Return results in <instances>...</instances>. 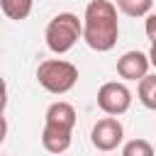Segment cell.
Wrapping results in <instances>:
<instances>
[{
  "mask_svg": "<svg viewBox=\"0 0 156 156\" xmlns=\"http://www.w3.org/2000/svg\"><path fill=\"white\" fill-rule=\"evenodd\" d=\"M119 22L117 5L110 0H90L83 15V39L93 51H110L117 44Z\"/></svg>",
  "mask_w": 156,
  "mask_h": 156,
  "instance_id": "cell-1",
  "label": "cell"
},
{
  "mask_svg": "<svg viewBox=\"0 0 156 156\" xmlns=\"http://www.w3.org/2000/svg\"><path fill=\"white\" fill-rule=\"evenodd\" d=\"M46 46L54 54H66L76 46V41L83 37V22L73 12H58L49 24H46Z\"/></svg>",
  "mask_w": 156,
  "mask_h": 156,
  "instance_id": "cell-2",
  "label": "cell"
},
{
  "mask_svg": "<svg viewBox=\"0 0 156 156\" xmlns=\"http://www.w3.org/2000/svg\"><path fill=\"white\" fill-rule=\"evenodd\" d=\"M37 80L44 90L54 95H63L78 83V68L63 58H46L37 68Z\"/></svg>",
  "mask_w": 156,
  "mask_h": 156,
  "instance_id": "cell-3",
  "label": "cell"
},
{
  "mask_svg": "<svg viewBox=\"0 0 156 156\" xmlns=\"http://www.w3.org/2000/svg\"><path fill=\"white\" fill-rule=\"evenodd\" d=\"M132 105V93L124 83H117V80H110V83H102L100 90H98V107L105 112V115H124Z\"/></svg>",
  "mask_w": 156,
  "mask_h": 156,
  "instance_id": "cell-4",
  "label": "cell"
},
{
  "mask_svg": "<svg viewBox=\"0 0 156 156\" xmlns=\"http://www.w3.org/2000/svg\"><path fill=\"white\" fill-rule=\"evenodd\" d=\"M122 139H124V127L112 115L98 119L93 132H90V141H93V146L98 151H112V149H117L122 144Z\"/></svg>",
  "mask_w": 156,
  "mask_h": 156,
  "instance_id": "cell-5",
  "label": "cell"
},
{
  "mask_svg": "<svg viewBox=\"0 0 156 156\" xmlns=\"http://www.w3.org/2000/svg\"><path fill=\"white\" fill-rule=\"evenodd\" d=\"M149 66H151V58L146 54H141V51H127L117 61V73L124 80H141L144 76H149Z\"/></svg>",
  "mask_w": 156,
  "mask_h": 156,
  "instance_id": "cell-6",
  "label": "cell"
},
{
  "mask_svg": "<svg viewBox=\"0 0 156 156\" xmlns=\"http://www.w3.org/2000/svg\"><path fill=\"white\" fill-rule=\"evenodd\" d=\"M46 124H51V127H58V129H68V132H73V127H76V110H73V105H68V102H63V100H58V102H51L49 107H46Z\"/></svg>",
  "mask_w": 156,
  "mask_h": 156,
  "instance_id": "cell-7",
  "label": "cell"
},
{
  "mask_svg": "<svg viewBox=\"0 0 156 156\" xmlns=\"http://www.w3.org/2000/svg\"><path fill=\"white\" fill-rule=\"evenodd\" d=\"M41 144H44V149H46L49 154H63V151L71 146V132H68V129L51 127V124H44Z\"/></svg>",
  "mask_w": 156,
  "mask_h": 156,
  "instance_id": "cell-8",
  "label": "cell"
},
{
  "mask_svg": "<svg viewBox=\"0 0 156 156\" xmlns=\"http://www.w3.org/2000/svg\"><path fill=\"white\" fill-rule=\"evenodd\" d=\"M32 5H34V0H0L2 12H5L10 20H17V22L24 20V17H29Z\"/></svg>",
  "mask_w": 156,
  "mask_h": 156,
  "instance_id": "cell-9",
  "label": "cell"
},
{
  "mask_svg": "<svg viewBox=\"0 0 156 156\" xmlns=\"http://www.w3.org/2000/svg\"><path fill=\"white\" fill-rule=\"evenodd\" d=\"M139 100L144 107L156 110V73L154 76H144L139 80Z\"/></svg>",
  "mask_w": 156,
  "mask_h": 156,
  "instance_id": "cell-10",
  "label": "cell"
},
{
  "mask_svg": "<svg viewBox=\"0 0 156 156\" xmlns=\"http://www.w3.org/2000/svg\"><path fill=\"white\" fill-rule=\"evenodd\" d=\"M151 5H154V0H117L119 12L127 17H144V15H149Z\"/></svg>",
  "mask_w": 156,
  "mask_h": 156,
  "instance_id": "cell-11",
  "label": "cell"
},
{
  "mask_svg": "<svg viewBox=\"0 0 156 156\" xmlns=\"http://www.w3.org/2000/svg\"><path fill=\"white\" fill-rule=\"evenodd\" d=\"M122 156H154V146L146 139H132L122 146Z\"/></svg>",
  "mask_w": 156,
  "mask_h": 156,
  "instance_id": "cell-12",
  "label": "cell"
},
{
  "mask_svg": "<svg viewBox=\"0 0 156 156\" xmlns=\"http://www.w3.org/2000/svg\"><path fill=\"white\" fill-rule=\"evenodd\" d=\"M144 29H146L149 41L156 44V15H146V24H144Z\"/></svg>",
  "mask_w": 156,
  "mask_h": 156,
  "instance_id": "cell-13",
  "label": "cell"
},
{
  "mask_svg": "<svg viewBox=\"0 0 156 156\" xmlns=\"http://www.w3.org/2000/svg\"><path fill=\"white\" fill-rule=\"evenodd\" d=\"M149 58H151V63L156 66V44H151V51H149Z\"/></svg>",
  "mask_w": 156,
  "mask_h": 156,
  "instance_id": "cell-14",
  "label": "cell"
}]
</instances>
